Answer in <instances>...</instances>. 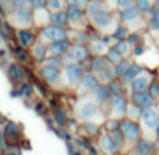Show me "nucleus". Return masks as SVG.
Masks as SVG:
<instances>
[{
    "label": "nucleus",
    "mask_w": 159,
    "mask_h": 155,
    "mask_svg": "<svg viewBox=\"0 0 159 155\" xmlns=\"http://www.w3.org/2000/svg\"><path fill=\"white\" fill-rule=\"evenodd\" d=\"M120 130L123 131L124 137L130 141H138L141 140V130L140 126L133 120H121L120 122Z\"/></svg>",
    "instance_id": "1"
},
{
    "label": "nucleus",
    "mask_w": 159,
    "mask_h": 155,
    "mask_svg": "<svg viewBox=\"0 0 159 155\" xmlns=\"http://www.w3.org/2000/svg\"><path fill=\"white\" fill-rule=\"evenodd\" d=\"M131 99L135 105L141 106L143 109L152 108V106L155 105V102H157V99H155L148 91H145V92H133Z\"/></svg>",
    "instance_id": "2"
},
{
    "label": "nucleus",
    "mask_w": 159,
    "mask_h": 155,
    "mask_svg": "<svg viewBox=\"0 0 159 155\" xmlns=\"http://www.w3.org/2000/svg\"><path fill=\"white\" fill-rule=\"evenodd\" d=\"M43 36L46 39L52 42H57V41H66L67 39V34L64 30H61L60 27L56 25H49L43 30Z\"/></svg>",
    "instance_id": "3"
},
{
    "label": "nucleus",
    "mask_w": 159,
    "mask_h": 155,
    "mask_svg": "<svg viewBox=\"0 0 159 155\" xmlns=\"http://www.w3.org/2000/svg\"><path fill=\"white\" fill-rule=\"evenodd\" d=\"M143 120L145 123V126L151 130H157L158 125H159V115L154 108H147L143 111Z\"/></svg>",
    "instance_id": "4"
},
{
    "label": "nucleus",
    "mask_w": 159,
    "mask_h": 155,
    "mask_svg": "<svg viewBox=\"0 0 159 155\" xmlns=\"http://www.w3.org/2000/svg\"><path fill=\"white\" fill-rule=\"evenodd\" d=\"M112 106L116 115H126L129 105L123 95H112Z\"/></svg>",
    "instance_id": "5"
},
{
    "label": "nucleus",
    "mask_w": 159,
    "mask_h": 155,
    "mask_svg": "<svg viewBox=\"0 0 159 155\" xmlns=\"http://www.w3.org/2000/svg\"><path fill=\"white\" fill-rule=\"evenodd\" d=\"M14 14H16V18L18 22L21 24H30L32 21V13H31V7H28L27 4L21 6V7L16 8L14 10Z\"/></svg>",
    "instance_id": "6"
},
{
    "label": "nucleus",
    "mask_w": 159,
    "mask_h": 155,
    "mask_svg": "<svg viewBox=\"0 0 159 155\" xmlns=\"http://www.w3.org/2000/svg\"><path fill=\"white\" fill-rule=\"evenodd\" d=\"M69 48H70V43L67 39L66 41H57V42H52L48 52L52 56H60V55H64L69 50Z\"/></svg>",
    "instance_id": "7"
},
{
    "label": "nucleus",
    "mask_w": 159,
    "mask_h": 155,
    "mask_svg": "<svg viewBox=\"0 0 159 155\" xmlns=\"http://www.w3.org/2000/svg\"><path fill=\"white\" fill-rule=\"evenodd\" d=\"M66 75L71 84L77 83L80 78L84 77L82 75V67L78 66V64H70V66L66 67Z\"/></svg>",
    "instance_id": "8"
},
{
    "label": "nucleus",
    "mask_w": 159,
    "mask_h": 155,
    "mask_svg": "<svg viewBox=\"0 0 159 155\" xmlns=\"http://www.w3.org/2000/svg\"><path fill=\"white\" fill-rule=\"evenodd\" d=\"M149 85H151V83H149L148 77H145V75H138V77L131 83L133 91L134 92H145V91H148Z\"/></svg>",
    "instance_id": "9"
},
{
    "label": "nucleus",
    "mask_w": 159,
    "mask_h": 155,
    "mask_svg": "<svg viewBox=\"0 0 159 155\" xmlns=\"http://www.w3.org/2000/svg\"><path fill=\"white\" fill-rule=\"evenodd\" d=\"M138 155H152L155 151V145L152 144L148 140H138L137 141V147H135Z\"/></svg>",
    "instance_id": "10"
},
{
    "label": "nucleus",
    "mask_w": 159,
    "mask_h": 155,
    "mask_svg": "<svg viewBox=\"0 0 159 155\" xmlns=\"http://www.w3.org/2000/svg\"><path fill=\"white\" fill-rule=\"evenodd\" d=\"M42 77L46 81H49V83H56L59 80V77H60V73H59L57 67L48 64V66H45L42 69Z\"/></svg>",
    "instance_id": "11"
},
{
    "label": "nucleus",
    "mask_w": 159,
    "mask_h": 155,
    "mask_svg": "<svg viewBox=\"0 0 159 155\" xmlns=\"http://www.w3.org/2000/svg\"><path fill=\"white\" fill-rule=\"evenodd\" d=\"M140 13L141 11L137 8V6H131V7H127V8H123L120 13V17L123 21H134V20H137L138 17H140Z\"/></svg>",
    "instance_id": "12"
},
{
    "label": "nucleus",
    "mask_w": 159,
    "mask_h": 155,
    "mask_svg": "<svg viewBox=\"0 0 159 155\" xmlns=\"http://www.w3.org/2000/svg\"><path fill=\"white\" fill-rule=\"evenodd\" d=\"M49 21L52 25H56V27L61 28V27H66L67 25L69 16H67V13H64V11H56V13H53L52 16H50Z\"/></svg>",
    "instance_id": "13"
},
{
    "label": "nucleus",
    "mask_w": 159,
    "mask_h": 155,
    "mask_svg": "<svg viewBox=\"0 0 159 155\" xmlns=\"http://www.w3.org/2000/svg\"><path fill=\"white\" fill-rule=\"evenodd\" d=\"M70 56L74 60H84L88 56V49L84 45H73L70 48Z\"/></svg>",
    "instance_id": "14"
},
{
    "label": "nucleus",
    "mask_w": 159,
    "mask_h": 155,
    "mask_svg": "<svg viewBox=\"0 0 159 155\" xmlns=\"http://www.w3.org/2000/svg\"><path fill=\"white\" fill-rule=\"evenodd\" d=\"M96 112H98V108H96V105L92 102H85L84 105L80 108V115H81L84 119H92L96 115Z\"/></svg>",
    "instance_id": "15"
},
{
    "label": "nucleus",
    "mask_w": 159,
    "mask_h": 155,
    "mask_svg": "<svg viewBox=\"0 0 159 155\" xmlns=\"http://www.w3.org/2000/svg\"><path fill=\"white\" fill-rule=\"evenodd\" d=\"M141 71H143V67H141V66H138V64H131V66H130V69H129V71H127L126 75L123 77L124 83H126V84H131L133 81H134L135 78L141 74Z\"/></svg>",
    "instance_id": "16"
},
{
    "label": "nucleus",
    "mask_w": 159,
    "mask_h": 155,
    "mask_svg": "<svg viewBox=\"0 0 159 155\" xmlns=\"http://www.w3.org/2000/svg\"><path fill=\"white\" fill-rule=\"evenodd\" d=\"M101 145L103 148L105 153L107 154H113L117 151V144L115 143V140L112 139V136H103L101 140Z\"/></svg>",
    "instance_id": "17"
},
{
    "label": "nucleus",
    "mask_w": 159,
    "mask_h": 155,
    "mask_svg": "<svg viewBox=\"0 0 159 155\" xmlns=\"http://www.w3.org/2000/svg\"><path fill=\"white\" fill-rule=\"evenodd\" d=\"M92 21L96 27H105L112 21V14H109L107 11H102V13H98L92 17Z\"/></svg>",
    "instance_id": "18"
},
{
    "label": "nucleus",
    "mask_w": 159,
    "mask_h": 155,
    "mask_svg": "<svg viewBox=\"0 0 159 155\" xmlns=\"http://www.w3.org/2000/svg\"><path fill=\"white\" fill-rule=\"evenodd\" d=\"M17 36H18V41L21 43V46H30L34 41H35V36L32 32L27 30H20L17 31Z\"/></svg>",
    "instance_id": "19"
},
{
    "label": "nucleus",
    "mask_w": 159,
    "mask_h": 155,
    "mask_svg": "<svg viewBox=\"0 0 159 155\" xmlns=\"http://www.w3.org/2000/svg\"><path fill=\"white\" fill-rule=\"evenodd\" d=\"M81 85L84 89H95L96 87H98V80H96L95 75H92V74H85L84 77H82Z\"/></svg>",
    "instance_id": "20"
},
{
    "label": "nucleus",
    "mask_w": 159,
    "mask_h": 155,
    "mask_svg": "<svg viewBox=\"0 0 159 155\" xmlns=\"http://www.w3.org/2000/svg\"><path fill=\"white\" fill-rule=\"evenodd\" d=\"M107 63L106 60H105V57H102V56H98V57L93 59L92 64H91V67H92V71L93 73H98V74H102L103 73V70L106 69Z\"/></svg>",
    "instance_id": "21"
},
{
    "label": "nucleus",
    "mask_w": 159,
    "mask_h": 155,
    "mask_svg": "<svg viewBox=\"0 0 159 155\" xmlns=\"http://www.w3.org/2000/svg\"><path fill=\"white\" fill-rule=\"evenodd\" d=\"M88 13H89V16H95V14L98 13H102V11H106V8H105V4L101 2H98V0H92V2L88 3Z\"/></svg>",
    "instance_id": "22"
},
{
    "label": "nucleus",
    "mask_w": 159,
    "mask_h": 155,
    "mask_svg": "<svg viewBox=\"0 0 159 155\" xmlns=\"http://www.w3.org/2000/svg\"><path fill=\"white\" fill-rule=\"evenodd\" d=\"M67 16H69V20H70L71 22L78 21V20L82 17V10H81V7H77V6L70 4L69 8H67Z\"/></svg>",
    "instance_id": "23"
},
{
    "label": "nucleus",
    "mask_w": 159,
    "mask_h": 155,
    "mask_svg": "<svg viewBox=\"0 0 159 155\" xmlns=\"http://www.w3.org/2000/svg\"><path fill=\"white\" fill-rule=\"evenodd\" d=\"M8 74H10L11 80L16 81V83L22 80V69L18 64H11L10 69H8Z\"/></svg>",
    "instance_id": "24"
},
{
    "label": "nucleus",
    "mask_w": 159,
    "mask_h": 155,
    "mask_svg": "<svg viewBox=\"0 0 159 155\" xmlns=\"http://www.w3.org/2000/svg\"><path fill=\"white\" fill-rule=\"evenodd\" d=\"M110 94H112V92H110L109 87H106V85H98V87L95 88V95H96V98H98V99H101V101L107 99Z\"/></svg>",
    "instance_id": "25"
},
{
    "label": "nucleus",
    "mask_w": 159,
    "mask_h": 155,
    "mask_svg": "<svg viewBox=\"0 0 159 155\" xmlns=\"http://www.w3.org/2000/svg\"><path fill=\"white\" fill-rule=\"evenodd\" d=\"M113 49H115L116 52L120 53L121 56H124V55H127V53L130 52V42L121 39V41H119L115 45V48H113Z\"/></svg>",
    "instance_id": "26"
},
{
    "label": "nucleus",
    "mask_w": 159,
    "mask_h": 155,
    "mask_svg": "<svg viewBox=\"0 0 159 155\" xmlns=\"http://www.w3.org/2000/svg\"><path fill=\"white\" fill-rule=\"evenodd\" d=\"M135 6H137V8L141 11V13H148V11L152 10L154 3H152V0H137V2H135Z\"/></svg>",
    "instance_id": "27"
},
{
    "label": "nucleus",
    "mask_w": 159,
    "mask_h": 155,
    "mask_svg": "<svg viewBox=\"0 0 159 155\" xmlns=\"http://www.w3.org/2000/svg\"><path fill=\"white\" fill-rule=\"evenodd\" d=\"M130 66H131V64H130L129 62H126V60L120 62V63L116 66V74H117L119 77H124V75H126V73L129 71Z\"/></svg>",
    "instance_id": "28"
},
{
    "label": "nucleus",
    "mask_w": 159,
    "mask_h": 155,
    "mask_svg": "<svg viewBox=\"0 0 159 155\" xmlns=\"http://www.w3.org/2000/svg\"><path fill=\"white\" fill-rule=\"evenodd\" d=\"M109 89H110V92H112V95H121L123 94V87H121L120 81L112 80L109 83Z\"/></svg>",
    "instance_id": "29"
},
{
    "label": "nucleus",
    "mask_w": 159,
    "mask_h": 155,
    "mask_svg": "<svg viewBox=\"0 0 159 155\" xmlns=\"http://www.w3.org/2000/svg\"><path fill=\"white\" fill-rule=\"evenodd\" d=\"M53 117H55V120L57 122L59 126L66 125V113H64L61 109H55V112H53Z\"/></svg>",
    "instance_id": "30"
},
{
    "label": "nucleus",
    "mask_w": 159,
    "mask_h": 155,
    "mask_svg": "<svg viewBox=\"0 0 159 155\" xmlns=\"http://www.w3.org/2000/svg\"><path fill=\"white\" fill-rule=\"evenodd\" d=\"M127 111L130 112V115H131L133 119H138V117L143 116V111H144V109L141 108V106H138V105H135V103H133L131 106H129V109H127Z\"/></svg>",
    "instance_id": "31"
},
{
    "label": "nucleus",
    "mask_w": 159,
    "mask_h": 155,
    "mask_svg": "<svg viewBox=\"0 0 159 155\" xmlns=\"http://www.w3.org/2000/svg\"><path fill=\"white\" fill-rule=\"evenodd\" d=\"M107 59H109V62L113 64H119L120 62H123L121 60V55L119 52H116L115 49H110L109 52H107Z\"/></svg>",
    "instance_id": "32"
},
{
    "label": "nucleus",
    "mask_w": 159,
    "mask_h": 155,
    "mask_svg": "<svg viewBox=\"0 0 159 155\" xmlns=\"http://www.w3.org/2000/svg\"><path fill=\"white\" fill-rule=\"evenodd\" d=\"M149 27L154 31H159V10H155L152 13V17L149 20Z\"/></svg>",
    "instance_id": "33"
},
{
    "label": "nucleus",
    "mask_w": 159,
    "mask_h": 155,
    "mask_svg": "<svg viewBox=\"0 0 159 155\" xmlns=\"http://www.w3.org/2000/svg\"><path fill=\"white\" fill-rule=\"evenodd\" d=\"M127 35H129V31H127V28L126 27H119L117 30L115 31V34H113V38L121 41V39H124Z\"/></svg>",
    "instance_id": "34"
},
{
    "label": "nucleus",
    "mask_w": 159,
    "mask_h": 155,
    "mask_svg": "<svg viewBox=\"0 0 159 155\" xmlns=\"http://www.w3.org/2000/svg\"><path fill=\"white\" fill-rule=\"evenodd\" d=\"M34 52H35V57L38 59V60H42V59L45 57V55H46V52H48V49H46V46H45V45H38V46L35 48V50H34Z\"/></svg>",
    "instance_id": "35"
},
{
    "label": "nucleus",
    "mask_w": 159,
    "mask_h": 155,
    "mask_svg": "<svg viewBox=\"0 0 159 155\" xmlns=\"http://www.w3.org/2000/svg\"><path fill=\"white\" fill-rule=\"evenodd\" d=\"M148 92L155 98V99H158L159 98V81H152L149 88H148Z\"/></svg>",
    "instance_id": "36"
},
{
    "label": "nucleus",
    "mask_w": 159,
    "mask_h": 155,
    "mask_svg": "<svg viewBox=\"0 0 159 155\" xmlns=\"http://www.w3.org/2000/svg\"><path fill=\"white\" fill-rule=\"evenodd\" d=\"M112 139L115 140V143H116L117 145H119V144H121V143H123V140H124V134H123V131H121L120 129L115 130V131H113Z\"/></svg>",
    "instance_id": "37"
},
{
    "label": "nucleus",
    "mask_w": 159,
    "mask_h": 155,
    "mask_svg": "<svg viewBox=\"0 0 159 155\" xmlns=\"http://www.w3.org/2000/svg\"><path fill=\"white\" fill-rule=\"evenodd\" d=\"M30 4L34 8L39 10V8H45L48 6V0H30Z\"/></svg>",
    "instance_id": "38"
},
{
    "label": "nucleus",
    "mask_w": 159,
    "mask_h": 155,
    "mask_svg": "<svg viewBox=\"0 0 159 155\" xmlns=\"http://www.w3.org/2000/svg\"><path fill=\"white\" fill-rule=\"evenodd\" d=\"M17 133H18V126L14 125V123H8L7 127H6V134L10 137V136H14V134H17Z\"/></svg>",
    "instance_id": "39"
},
{
    "label": "nucleus",
    "mask_w": 159,
    "mask_h": 155,
    "mask_svg": "<svg viewBox=\"0 0 159 155\" xmlns=\"http://www.w3.org/2000/svg\"><path fill=\"white\" fill-rule=\"evenodd\" d=\"M48 7L52 8V10L60 11V8H61V0H48Z\"/></svg>",
    "instance_id": "40"
},
{
    "label": "nucleus",
    "mask_w": 159,
    "mask_h": 155,
    "mask_svg": "<svg viewBox=\"0 0 159 155\" xmlns=\"http://www.w3.org/2000/svg\"><path fill=\"white\" fill-rule=\"evenodd\" d=\"M16 52H17V55H18V57H20V60H21V62H24V63H25V62H28V55L25 53V50L22 49V46L17 48Z\"/></svg>",
    "instance_id": "41"
},
{
    "label": "nucleus",
    "mask_w": 159,
    "mask_h": 155,
    "mask_svg": "<svg viewBox=\"0 0 159 155\" xmlns=\"http://www.w3.org/2000/svg\"><path fill=\"white\" fill-rule=\"evenodd\" d=\"M61 63H63V62L60 60V57H59V56H52L50 59H48V64H50V66L59 67Z\"/></svg>",
    "instance_id": "42"
},
{
    "label": "nucleus",
    "mask_w": 159,
    "mask_h": 155,
    "mask_svg": "<svg viewBox=\"0 0 159 155\" xmlns=\"http://www.w3.org/2000/svg\"><path fill=\"white\" fill-rule=\"evenodd\" d=\"M21 92L24 97H31L32 95V88H31L30 84H22L21 85Z\"/></svg>",
    "instance_id": "43"
},
{
    "label": "nucleus",
    "mask_w": 159,
    "mask_h": 155,
    "mask_svg": "<svg viewBox=\"0 0 159 155\" xmlns=\"http://www.w3.org/2000/svg\"><path fill=\"white\" fill-rule=\"evenodd\" d=\"M134 0H117V6L123 10V8H127V7H131Z\"/></svg>",
    "instance_id": "44"
},
{
    "label": "nucleus",
    "mask_w": 159,
    "mask_h": 155,
    "mask_svg": "<svg viewBox=\"0 0 159 155\" xmlns=\"http://www.w3.org/2000/svg\"><path fill=\"white\" fill-rule=\"evenodd\" d=\"M98 126L96 125H93V123H87V125H85V130L88 131V133H91V134H93V133H96V131H98Z\"/></svg>",
    "instance_id": "45"
},
{
    "label": "nucleus",
    "mask_w": 159,
    "mask_h": 155,
    "mask_svg": "<svg viewBox=\"0 0 159 155\" xmlns=\"http://www.w3.org/2000/svg\"><path fill=\"white\" fill-rule=\"evenodd\" d=\"M119 126H120L119 120H109V122H107V129H110V130H113V131L117 130Z\"/></svg>",
    "instance_id": "46"
},
{
    "label": "nucleus",
    "mask_w": 159,
    "mask_h": 155,
    "mask_svg": "<svg viewBox=\"0 0 159 155\" xmlns=\"http://www.w3.org/2000/svg\"><path fill=\"white\" fill-rule=\"evenodd\" d=\"M70 4L73 6H77V7H84V6H88L87 0H69Z\"/></svg>",
    "instance_id": "47"
},
{
    "label": "nucleus",
    "mask_w": 159,
    "mask_h": 155,
    "mask_svg": "<svg viewBox=\"0 0 159 155\" xmlns=\"http://www.w3.org/2000/svg\"><path fill=\"white\" fill-rule=\"evenodd\" d=\"M0 3H2V4L4 6L7 10H10V11L14 10V7H13V0H0Z\"/></svg>",
    "instance_id": "48"
},
{
    "label": "nucleus",
    "mask_w": 159,
    "mask_h": 155,
    "mask_svg": "<svg viewBox=\"0 0 159 155\" xmlns=\"http://www.w3.org/2000/svg\"><path fill=\"white\" fill-rule=\"evenodd\" d=\"M140 35H138V34H131V35L129 36V42H130V45L131 43H137L138 41H140Z\"/></svg>",
    "instance_id": "49"
},
{
    "label": "nucleus",
    "mask_w": 159,
    "mask_h": 155,
    "mask_svg": "<svg viewBox=\"0 0 159 155\" xmlns=\"http://www.w3.org/2000/svg\"><path fill=\"white\" fill-rule=\"evenodd\" d=\"M7 154L8 155H20V150L17 147H8L7 148Z\"/></svg>",
    "instance_id": "50"
},
{
    "label": "nucleus",
    "mask_w": 159,
    "mask_h": 155,
    "mask_svg": "<svg viewBox=\"0 0 159 155\" xmlns=\"http://www.w3.org/2000/svg\"><path fill=\"white\" fill-rule=\"evenodd\" d=\"M25 2H27V0H13V7H14V10H16V8H18V7H21V6H24Z\"/></svg>",
    "instance_id": "51"
},
{
    "label": "nucleus",
    "mask_w": 159,
    "mask_h": 155,
    "mask_svg": "<svg viewBox=\"0 0 159 155\" xmlns=\"http://www.w3.org/2000/svg\"><path fill=\"white\" fill-rule=\"evenodd\" d=\"M144 53V48L141 46V45H137V46L134 48V55L135 56H141Z\"/></svg>",
    "instance_id": "52"
},
{
    "label": "nucleus",
    "mask_w": 159,
    "mask_h": 155,
    "mask_svg": "<svg viewBox=\"0 0 159 155\" xmlns=\"http://www.w3.org/2000/svg\"><path fill=\"white\" fill-rule=\"evenodd\" d=\"M69 154L70 155H80V153L74 151V147H71V145H69Z\"/></svg>",
    "instance_id": "53"
},
{
    "label": "nucleus",
    "mask_w": 159,
    "mask_h": 155,
    "mask_svg": "<svg viewBox=\"0 0 159 155\" xmlns=\"http://www.w3.org/2000/svg\"><path fill=\"white\" fill-rule=\"evenodd\" d=\"M18 95H22L21 89H18V91H17V89H14V91L11 92V97H18Z\"/></svg>",
    "instance_id": "54"
},
{
    "label": "nucleus",
    "mask_w": 159,
    "mask_h": 155,
    "mask_svg": "<svg viewBox=\"0 0 159 155\" xmlns=\"http://www.w3.org/2000/svg\"><path fill=\"white\" fill-rule=\"evenodd\" d=\"M155 131H157V136H158V139H159V125H158V127H157V130H155Z\"/></svg>",
    "instance_id": "55"
},
{
    "label": "nucleus",
    "mask_w": 159,
    "mask_h": 155,
    "mask_svg": "<svg viewBox=\"0 0 159 155\" xmlns=\"http://www.w3.org/2000/svg\"><path fill=\"white\" fill-rule=\"evenodd\" d=\"M2 122H4V117H3L2 115H0V123H2Z\"/></svg>",
    "instance_id": "56"
},
{
    "label": "nucleus",
    "mask_w": 159,
    "mask_h": 155,
    "mask_svg": "<svg viewBox=\"0 0 159 155\" xmlns=\"http://www.w3.org/2000/svg\"><path fill=\"white\" fill-rule=\"evenodd\" d=\"M157 147H158V148H159V139H158V140H157Z\"/></svg>",
    "instance_id": "57"
},
{
    "label": "nucleus",
    "mask_w": 159,
    "mask_h": 155,
    "mask_svg": "<svg viewBox=\"0 0 159 155\" xmlns=\"http://www.w3.org/2000/svg\"><path fill=\"white\" fill-rule=\"evenodd\" d=\"M2 137H3V134H2V131H0V140H2Z\"/></svg>",
    "instance_id": "58"
},
{
    "label": "nucleus",
    "mask_w": 159,
    "mask_h": 155,
    "mask_svg": "<svg viewBox=\"0 0 159 155\" xmlns=\"http://www.w3.org/2000/svg\"><path fill=\"white\" fill-rule=\"evenodd\" d=\"M109 2H117V0H109Z\"/></svg>",
    "instance_id": "59"
},
{
    "label": "nucleus",
    "mask_w": 159,
    "mask_h": 155,
    "mask_svg": "<svg viewBox=\"0 0 159 155\" xmlns=\"http://www.w3.org/2000/svg\"><path fill=\"white\" fill-rule=\"evenodd\" d=\"M0 150H2V143H0Z\"/></svg>",
    "instance_id": "60"
},
{
    "label": "nucleus",
    "mask_w": 159,
    "mask_h": 155,
    "mask_svg": "<svg viewBox=\"0 0 159 155\" xmlns=\"http://www.w3.org/2000/svg\"><path fill=\"white\" fill-rule=\"evenodd\" d=\"M0 45H2V38H0Z\"/></svg>",
    "instance_id": "61"
},
{
    "label": "nucleus",
    "mask_w": 159,
    "mask_h": 155,
    "mask_svg": "<svg viewBox=\"0 0 159 155\" xmlns=\"http://www.w3.org/2000/svg\"><path fill=\"white\" fill-rule=\"evenodd\" d=\"M158 81H159V77H158Z\"/></svg>",
    "instance_id": "62"
},
{
    "label": "nucleus",
    "mask_w": 159,
    "mask_h": 155,
    "mask_svg": "<svg viewBox=\"0 0 159 155\" xmlns=\"http://www.w3.org/2000/svg\"><path fill=\"white\" fill-rule=\"evenodd\" d=\"M158 2H159V0H158Z\"/></svg>",
    "instance_id": "63"
}]
</instances>
